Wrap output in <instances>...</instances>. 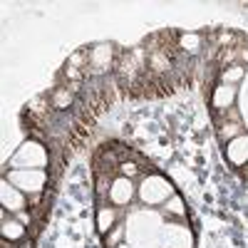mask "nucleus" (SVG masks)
<instances>
[{
    "mask_svg": "<svg viewBox=\"0 0 248 248\" xmlns=\"http://www.w3.org/2000/svg\"><path fill=\"white\" fill-rule=\"evenodd\" d=\"M161 216L156 211H139L127 221V238L132 248H161Z\"/></svg>",
    "mask_w": 248,
    "mask_h": 248,
    "instance_id": "nucleus-1",
    "label": "nucleus"
},
{
    "mask_svg": "<svg viewBox=\"0 0 248 248\" xmlns=\"http://www.w3.org/2000/svg\"><path fill=\"white\" fill-rule=\"evenodd\" d=\"M137 196L144 206H164L171 196H174V186L167 176L161 174H147L141 176L139 186H137Z\"/></svg>",
    "mask_w": 248,
    "mask_h": 248,
    "instance_id": "nucleus-2",
    "label": "nucleus"
},
{
    "mask_svg": "<svg viewBox=\"0 0 248 248\" xmlns=\"http://www.w3.org/2000/svg\"><path fill=\"white\" fill-rule=\"evenodd\" d=\"M47 164H50V154L45 149V144L28 139L25 144H20V149L10 156L8 167L10 169H45Z\"/></svg>",
    "mask_w": 248,
    "mask_h": 248,
    "instance_id": "nucleus-3",
    "label": "nucleus"
},
{
    "mask_svg": "<svg viewBox=\"0 0 248 248\" xmlns=\"http://www.w3.org/2000/svg\"><path fill=\"white\" fill-rule=\"evenodd\" d=\"M5 179L20 189L25 196H35V194H43L45 191V184H47V171L45 169H10L5 174Z\"/></svg>",
    "mask_w": 248,
    "mask_h": 248,
    "instance_id": "nucleus-4",
    "label": "nucleus"
},
{
    "mask_svg": "<svg viewBox=\"0 0 248 248\" xmlns=\"http://www.w3.org/2000/svg\"><path fill=\"white\" fill-rule=\"evenodd\" d=\"M161 248H194V236L184 223H164Z\"/></svg>",
    "mask_w": 248,
    "mask_h": 248,
    "instance_id": "nucleus-5",
    "label": "nucleus"
},
{
    "mask_svg": "<svg viewBox=\"0 0 248 248\" xmlns=\"http://www.w3.org/2000/svg\"><path fill=\"white\" fill-rule=\"evenodd\" d=\"M216 127H218V137H221L223 144H229L231 139L246 134V132H243V129H246V127H243V119H241V114H238L236 107L229 109V112H218V114H216Z\"/></svg>",
    "mask_w": 248,
    "mask_h": 248,
    "instance_id": "nucleus-6",
    "label": "nucleus"
},
{
    "mask_svg": "<svg viewBox=\"0 0 248 248\" xmlns=\"http://www.w3.org/2000/svg\"><path fill=\"white\" fill-rule=\"evenodd\" d=\"M87 50H90L87 72L90 75H107L112 70V62H114V47L107 43H99V45H92Z\"/></svg>",
    "mask_w": 248,
    "mask_h": 248,
    "instance_id": "nucleus-7",
    "label": "nucleus"
},
{
    "mask_svg": "<svg viewBox=\"0 0 248 248\" xmlns=\"http://www.w3.org/2000/svg\"><path fill=\"white\" fill-rule=\"evenodd\" d=\"M134 196H137L134 179H127L122 174L117 179H112V186H109V203L112 206H129Z\"/></svg>",
    "mask_w": 248,
    "mask_h": 248,
    "instance_id": "nucleus-8",
    "label": "nucleus"
},
{
    "mask_svg": "<svg viewBox=\"0 0 248 248\" xmlns=\"http://www.w3.org/2000/svg\"><path fill=\"white\" fill-rule=\"evenodd\" d=\"M0 201H3V211L10 214H23L28 209V196L15 189L8 179H3V186H0Z\"/></svg>",
    "mask_w": 248,
    "mask_h": 248,
    "instance_id": "nucleus-9",
    "label": "nucleus"
},
{
    "mask_svg": "<svg viewBox=\"0 0 248 248\" xmlns=\"http://www.w3.org/2000/svg\"><path fill=\"white\" fill-rule=\"evenodd\" d=\"M223 152H226V159H229L231 167L241 169L248 164V134H241L236 139H231L229 144H223Z\"/></svg>",
    "mask_w": 248,
    "mask_h": 248,
    "instance_id": "nucleus-10",
    "label": "nucleus"
},
{
    "mask_svg": "<svg viewBox=\"0 0 248 248\" xmlns=\"http://www.w3.org/2000/svg\"><path fill=\"white\" fill-rule=\"evenodd\" d=\"M236 102H238V87H231V85H218L214 87V94H211V105L218 112H229L236 107Z\"/></svg>",
    "mask_w": 248,
    "mask_h": 248,
    "instance_id": "nucleus-11",
    "label": "nucleus"
},
{
    "mask_svg": "<svg viewBox=\"0 0 248 248\" xmlns=\"http://www.w3.org/2000/svg\"><path fill=\"white\" fill-rule=\"evenodd\" d=\"M117 223H119V211H117V206H102V209L97 211V231H99L102 236L109 233Z\"/></svg>",
    "mask_w": 248,
    "mask_h": 248,
    "instance_id": "nucleus-12",
    "label": "nucleus"
},
{
    "mask_svg": "<svg viewBox=\"0 0 248 248\" xmlns=\"http://www.w3.org/2000/svg\"><path fill=\"white\" fill-rule=\"evenodd\" d=\"M0 233H3V241H20L25 236V223L17 218H8V211H3V226H0Z\"/></svg>",
    "mask_w": 248,
    "mask_h": 248,
    "instance_id": "nucleus-13",
    "label": "nucleus"
},
{
    "mask_svg": "<svg viewBox=\"0 0 248 248\" xmlns=\"http://www.w3.org/2000/svg\"><path fill=\"white\" fill-rule=\"evenodd\" d=\"M72 102H75V92H72L70 87H57V90L50 92V105H52V109H57V112L70 109Z\"/></svg>",
    "mask_w": 248,
    "mask_h": 248,
    "instance_id": "nucleus-14",
    "label": "nucleus"
},
{
    "mask_svg": "<svg viewBox=\"0 0 248 248\" xmlns=\"http://www.w3.org/2000/svg\"><path fill=\"white\" fill-rule=\"evenodd\" d=\"M243 79H246V70H243V65H229V67H223V70H221V85L238 87Z\"/></svg>",
    "mask_w": 248,
    "mask_h": 248,
    "instance_id": "nucleus-15",
    "label": "nucleus"
},
{
    "mask_svg": "<svg viewBox=\"0 0 248 248\" xmlns=\"http://www.w3.org/2000/svg\"><path fill=\"white\" fill-rule=\"evenodd\" d=\"M164 216H174V218H184L186 216V206H184V199L181 196H171L167 203H164V209H161Z\"/></svg>",
    "mask_w": 248,
    "mask_h": 248,
    "instance_id": "nucleus-16",
    "label": "nucleus"
},
{
    "mask_svg": "<svg viewBox=\"0 0 248 248\" xmlns=\"http://www.w3.org/2000/svg\"><path fill=\"white\" fill-rule=\"evenodd\" d=\"M124 238H127V223H117L109 233H105V246L107 248H117V246L124 243Z\"/></svg>",
    "mask_w": 248,
    "mask_h": 248,
    "instance_id": "nucleus-17",
    "label": "nucleus"
},
{
    "mask_svg": "<svg viewBox=\"0 0 248 248\" xmlns=\"http://www.w3.org/2000/svg\"><path fill=\"white\" fill-rule=\"evenodd\" d=\"M238 114H241V119H243V127L248 129V75H246V79L241 82V90H238Z\"/></svg>",
    "mask_w": 248,
    "mask_h": 248,
    "instance_id": "nucleus-18",
    "label": "nucleus"
},
{
    "mask_svg": "<svg viewBox=\"0 0 248 248\" xmlns=\"http://www.w3.org/2000/svg\"><path fill=\"white\" fill-rule=\"evenodd\" d=\"M201 45H203L201 35H181L179 37V50H184V52L196 55V52H201Z\"/></svg>",
    "mask_w": 248,
    "mask_h": 248,
    "instance_id": "nucleus-19",
    "label": "nucleus"
},
{
    "mask_svg": "<svg viewBox=\"0 0 248 248\" xmlns=\"http://www.w3.org/2000/svg\"><path fill=\"white\" fill-rule=\"evenodd\" d=\"M119 171H122V176L134 179V176L139 174V167H137L134 161H122V164H119Z\"/></svg>",
    "mask_w": 248,
    "mask_h": 248,
    "instance_id": "nucleus-20",
    "label": "nucleus"
},
{
    "mask_svg": "<svg viewBox=\"0 0 248 248\" xmlns=\"http://www.w3.org/2000/svg\"><path fill=\"white\" fill-rule=\"evenodd\" d=\"M117 248H132L129 243H122V246H117Z\"/></svg>",
    "mask_w": 248,
    "mask_h": 248,
    "instance_id": "nucleus-21",
    "label": "nucleus"
}]
</instances>
